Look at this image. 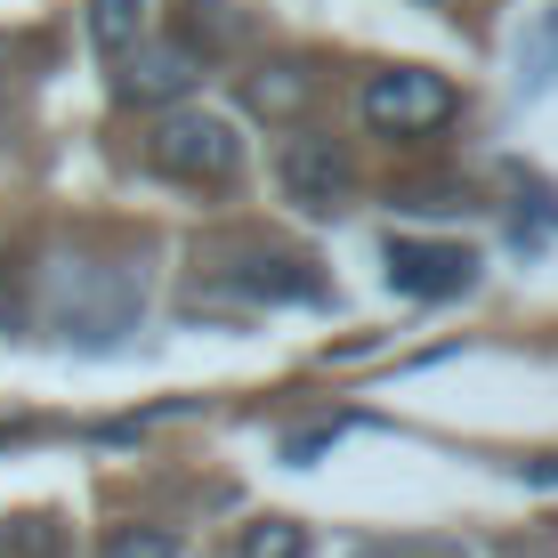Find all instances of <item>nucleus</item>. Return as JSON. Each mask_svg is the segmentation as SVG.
I'll use <instances>...</instances> for the list:
<instances>
[{"label": "nucleus", "mask_w": 558, "mask_h": 558, "mask_svg": "<svg viewBox=\"0 0 558 558\" xmlns=\"http://www.w3.org/2000/svg\"><path fill=\"white\" fill-rule=\"evenodd\" d=\"M146 162L162 170V179H179V186H227V179L243 170V138H235V122H227V113L179 106V113H162V122H154Z\"/></svg>", "instance_id": "obj_1"}, {"label": "nucleus", "mask_w": 558, "mask_h": 558, "mask_svg": "<svg viewBox=\"0 0 558 558\" xmlns=\"http://www.w3.org/2000/svg\"><path fill=\"white\" fill-rule=\"evenodd\" d=\"M356 113L380 138H429V130H446L461 113V98H453L446 73H429V65H380V73H364Z\"/></svg>", "instance_id": "obj_2"}, {"label": "nucleus", "mask_w": 558, "mask_h": 558, "mask_svg": "<svg viewBox=\"0 0 558 558\" xmlns=\"http://www.w3.org/2000/svg\"><path fill=\"white\" fill-rule=\"evenodd\" d=\"M276 186H283V203L307 210V219H332V210H349L356 195V162H349V146L340 138H283L276 154Z\"/></svg>", "instance_id": "obj_3"}, {"label": "nucleus", "mask_w": 558, "mask_h": 558, "mask_svg": "<svg viewBox=\"0 0 558 558\" xmlns=\"http://www.w3.org/2000/svg\"><path fill=\"white\" fill-rule=\"evenodd\" d=\"M389 283L405 300H453L477 283L470 243H429V235H389Z\"/></svg>", "instance_id": "obj_4"}, {"label": "nucleus", "mask_w": 558, "mask_h": 558, "mask_svg": "<svg viewBox=\"0 0 558 558\" xmlns=\"http://www.w3.org/2000/svg\"><path fill=\"white\" fill-rule=\"evenodd\" d=\"M195 73H203V57L186 41L138 49V57H130V73H122V98H179V89H195Z\"/></svg>", "instance_id": "obj_5"}, {"label": "nucleus", "mask_w": 558, "mask_h": 558, "mask_svg": "<svg viewBox=\"0 0 558 558\" xmlns=\"http://www.w3.org/2000/svg\"><path fill=\"white\" fill-rule=\"evenodd\" d=\"M235 283H243L252 300H316V292H324V283H316V267H307V259H252Z\"/></svg>", "instance_id": "obj_6"}, {"label": "nucleus", "mask_w": 558, "mask_h": 558, "mask_svg": "<svg viewBox=\"0 0 558 558\" xmlns=\"http://www.w3.org/2000/svg\"><path fill=\"white\" fill-rule=\"evenodd\" d=\"M138 25H146V0H89V41H98V57H130L138 49Z\"/></svg>", "instance_id": "obj_7"}, {"label": "nucleus", "mask_w": 558, "mask_h": 558, "mask_svg": "<svg viewBox=\"0 0 558 558\" xmlns=\"http://www.w3.org/2000/svg\"><path fill=\"white\" fill-rule=\"evenodd\" d=\"M307 98H316V73H307V65H267L259 82H252V106L267 113V122H283V113H300Z\"/></svg>", "instance_id": "obj_8"}, {"label": "nucleus", "mask_w": 558, "mask_h": 558, "mask_svg": "<svg viewBox=\"0 0 558 558\" xmlns=\"http://www.w3.org/2000/svg\"><path fill=\"white\" fill-rule=\"evenodd\" d=\"M235 558H307V526H292V518H252Z\"/></svg>", "instance_id": "obj_9"}, {"label": "nucleus", "mask_w": 558, "mask_h": 558, "mask_svg": "<svg viewBox=\"0 0 558 558\" xmlns=\"http://www.w3.org/2000/svg\"><path fill=\"white\" fill-rule=\"evenodd\" d=\"M98 558H179V534L170 526H106Z\"/></svg>", "instance_id": "obj_10"}, {"label": "nucleus", "mask_w": 558, "mask_h": 558, "mask_svg": "<svg viewBox=\"0 0 558 558\" xmlns=\"http://www.w3.org/2000/svg\"><path fill=\"white\" fill-rule=\"evenodd\" d=\"M186 49H219V41H235V16H227V0H186V33H179Z\"/></svg>", "instance_id": "obj_11"}, {"label": "nucleus", "mask_w": 558, "mask_h": 558, "mask_svg": "<svg viewBox=\"0 0 558 558\" xmlns=\"http://www.w3.org/2000/svg\"><path fill=\"white\" fill-rule=\"evenodd\" d=\"M0 558H57V518H16L0 534Z\"/></svg>", "instance_id": "obj_12"}, {"label": "nucleus", "mask_w": 558, "mask_h": 558, "mask_svg": "<svg viewBox=\"0 0 558 558\" xmlns=\"http://www.w3.org/2000/svg\"><path fill=\"white\" fill-rule=\"evenodd\" d=\"M526 82H534V89L558 82V0L543 9V25H534V41H526Z\"/></svg>", "instance_id": "obj_13"}, {"label": "nucleus", "mask_w": 558, "mask_h": 558, "mask_svg": "<svg viewBox=\"0 0 558 558\" xmlns=\"http://www.w3.org/2000/svg\"><path fill=\"white\" fill-rule=\"evenodd\" d=\"M356 558H453V550H437V543H373V550H356Z\"/></svg>", "instance_id": "obj_14"}, {"label": "nucleus", "mask_w": 558, "mask_h": 558, "mask_svg": "<svg viewBox=\"0 0 558 558\" xmlns=\"http://www.w3.org/2000/svg\"><path fill=\"white\" fill-rule=\"evenodd\" d=\"M510 558H558V543H510Z\"/></svg>", "instance_id": "obj_15"}, {"label": "nucleus", "mask_w": 558, "mask_h": 558, "mask_svg": "<svg viewBox=\"0 0 558 558\" xmlns=\"http://www.w3.org/2000/svg\"><path fill=\"white\" fill-rule=\"evenodd\" d=\"M0 138H9V113H0Z\"/></svg>", "instance_id": "obj_16"}]
</instances>
